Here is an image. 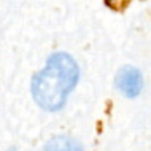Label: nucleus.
<instances>
[{
	"mask_svg": "<svg viewBox=\"0 0 151 151\" xmlns=\"http://www.w3.org/2000/svg\"><path fill=\"white\" fill-rule=\"evenodd\" d=\"M78 66L66 53H56L48 60L45 68L35 76L32 94L40 107L56 111L65 104L78 81Z\"/></svg>",
	"mask_w": 151,
	"mask_h": 151,
	"instance_id": "nucleus-1",
	"label": "nucleus"
},
{
	"mask_svg": "<svg viewBox=\"0 0 151 151\" xmlns=\"http://www.w3.org/2000/svg\"><path fill=\"white\" fill-rule=\"evenodd\" d=\"M117 86L126 97H137L142 90V74L133 66H125L117 74Z\"/></svg>",
	"mask_w": 151,
	"mask_h": 151,
	"instance_id": "nucleus-2",
	"label": "nucleus"
},
{
	"mask_svg": "<svg viewBox=\"0 0 151 151\" xmlns=\"http://www.w3.org/2000/svg\"><path fill=\"white\" fill-rule=\"evenodd\" d=\"M44 151H82L81 146L76 141L68 137H56L49 141Z\"/></svg>",
	"mask_w": 151,
	"mask_h": 151,
	"instance_id": "nucleus-3",
	"label": "nucleus"
}]
</instances>
